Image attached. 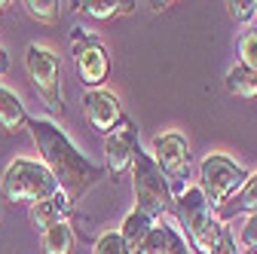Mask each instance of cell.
I'll list each match as a JSON object with an SVG mask.
<instances>
[{"label": "cell", "mask_w": 257, "mask_h": 254, "mask_svg": "<svg viewBox=\"0 0 257 254\" xmlns=\"http://www.w3.org/2000/svg\"><path fill=\"white\" fill-rule=\"evenodd\" d=\"M61 193L49 169L37 160H13L0 178V196L13 205H40Z\"/></svg>", "instance_id": "3957f363"}, {"label": "cell", "mask_w": 257, "mask_h": 254, "mask_svg": "<svg viewBox=\"0 0 257 254\" xmlns=\"http://www.w3.org/2000/svg\"><path fill=\"white\" fill-rule=\"evenodd\" d=\"M227 89L239 98H257V71L245 65H233L227 71Z\"/></svg>", "instance_id": "e0dca14e"}, {"label": "cell", "mask_w": 257, "mask_h": 254, "mask_svg": "<svg viewBox=\"0 0 257 254\" xmlns=\"http://www.w3.org/2000/svg\"><path fill=\"white\" fill-rule=\"evenodd\" d=\"M156 227V220H150L144 211H138V208H132L125 214V220H122V227H119V239H122V245L128 248V254H135V248L144 242V236L150 233Z\"/></svg>", "instance_id": "5bb4252c"}, {"label": "cell", "mask_w": 257, "mask_h": 254, "mask_svg": "<svg viewBox=\"0 0 257 254\" xmlns=\"http://www.w3.org/2000/svg\"><path fill=\"white\" fill-rule=\"evenodd\" d=\"M28 132L40 150V163L55 178L68 202H80L89 190L104 178V166H95L89 156L71 141V135L49 116H28Z\"/></svg>", "instance_id": "6da1fadb"}, {"label": "cell", "mask_w": 257, "mask_h": 254, "mask_svg": "<svg viewBox=\"0 0 257 254\" xmlns=\"http://www.w3.org/2000/svg\"><path fill=\"white\" fill-rule=\"evenodd\" d=\"M132 187H135V208L144 211L150 220H159L175 208L172 187L163 178V172L156 169L153 156L138 147L135 160H132Z\"/></svg>", "instance_id": "277c9868"}, {"label": "cell", "mask_w": 257, "mask_h": 254, "mask_svg": "<svg viewBox=\"0 0 257 254\" xmlns=\"http://www.w3.org/2000/svg\"><path fill=\"white\" fill-rule=\"evenodd\" d=\"M220 217V224L223 220H230V217H236V214H257V172L254 175H248V181H245V187L239 190V193L223 205L220 211H217Z\"/></svg>", "instance_id": "7c38bea8"}, {"label": "cell", "mask_w": 257, "mask_h": 254, "mask_svg": "<svg viewBox=\"0 0 257 254\" xmlns=\"http://www.w3.org/2000/svg\"><path fill=\"white\" fill-rule=\"evenodd\" d=\"M22 7L37 25H55L61 19V7L64 4H58V0H25Z\"/></svg>", "instance_id": "ac0fdd59"}, {"label": "cell", "mask_w": 257, "mask_h": 254, "mask_svg": "<svg viewBox=\"0 0 257 254\" xmlns=\"http://www.w3.org/2000/svg\"><path fill=\"white\" fill-rule=\"evenodd\" d=\"M92 254H128V248L122 245L119 233H101L98 239H95Z\"/></svg>", "instance_id": "44dd1931"}, {"label": "cell", "mask_w": 257, "mask_h": 254, "mask_svg": "<svg viewBox=\"0 0 257 254\" xmlns=\"http://www.w3.org/2000/svg\"><path fill=\"white\" fill-rule=\"evenodd\" d=\"M239 242H242V248H245V251H257V214H251V217L245 220Z\"/></svg>", "instance_id": "cb8c5ba5"}, {"label": "cell", "mask_w": 257, "mask_h": 254, "mask_svg": "<svg viewBox=\"0 0 257 254\" xmlns=\"http://www.w3.org/2000/svg\"><path fill=\"white\" fill-rule=\"evenodd\" d=\"M245 181L248 172L223 153H208L199 166V190L205 202L211 205V211H220L245 187Z\"/></svg>", "instance_id": "8992f818"}, {"label": "cell", "mask_w": 257, "mask_h": 254, "mask_svg": "<svg viewBox=\"0 0 257 254\" xmlns=\"http://www.w3.org/2000/svg\"><path fill=\"white\" fill-rule=\"evenodd\" d=\"M135 7L138 4H132V0H89V4H71V10L86 13L89 19H98V22L128 16V13H135Z\"/></svg>", "instance_id": "9a60e30c"}, {"label": "cell", "mask_w": 257, "mask_h": 254, "mask_svg": "<svg viewBox=\"0 0 257 254\" xmlns=\"http://www.w3.org/2000/svg\"><path fill=\"white\" fill-rule=\"evenodd\" d=\"M25 125H28V113H25L22 98L13 89H7L4 83H0V132L19 135Z\"/></svg>", "instance_id": "8fae6325"}, {"label": "cell", "mask_w": 257, "mask_h": 254, "mask_svg": "<svg viewBox=\"0 0 257 254\" xmlns=\"http://www.w3.org/2000/svg\"><path fill=\"white\" fill-rule=\"evenodd\" d=\"M74 68H77V77L86 83V89H101L104 80L110 77V55L104 49V43L95 37V34H86L83 28H74Z\"/></svg>", "instance_id": "ba28073f"}, {"label": "cell", "mask_w": 257, "mask_h": 254, "mask_svg": "<svg viewBox=\"0 0 257 254\" xmlns=\"http://www.w3.org/2000/svg\"><path fill=\"white\" fill-rule=\"evenodd\" d=\"M74 230L68 220H55L52 227L43 230V251L46 254H71L74 251Z\"/></svg>", "instance_id": "2e32d148"}, {"label": "cell", "mask_w": 257, "mask_h": 254, "mask_svg": "<svg viewBox=\"0 0 257 254\" xmlns=\"http://www.w3.org/2000/svg\"><path fill=\"white\" fill-rule=\"evenodd\" d=\"M83 107H86V119H89V125L98 135H110V132H116L119 125L128 119L125 116V110H122V101L116 98V95L110 92V89H86V95H83Z\"/></svg>", "instance_id": "9c48e42d"}, {"label": "cell", "mask_w": 257, "mask_h": 254, "mask_svg": "<svg viewBox=\"0 0 257 254\" xmlns=\"http://www.w3.org/2000/svg\"><path fill=\"white\" fill-rule=\"evenodd\" d=\"M7 65H10V58H7V49H4V43H0V71H7Z\"/></svg>", "instance_id": "484cf974"}, {"label": "cell", "mask_w": 257, "mask_h": 254, "mask_svg": "<svg viewBox=\"0 0 257 254\" xmlns=\"http://www.w3.org/2000/svg\"><path fill=\"white\" fill-rule=\"evenodd\" d=\"M239 65L257 71V28L245 31V34L239 37Z\"/></svg>", "instance_id": "d6986e66"}, {"label": "cell", "mask_w": 257, "mask_h": 254, "mask_svg": "<svg viewBox=\"0 0 257 254\" xmlns=\"http://www.w3.org/2000/svg\"><path fill=\"white\" fill-rule=\"evenodd\" d=\"M153 163L163 172V178L172 187V196L184 193L187 178H190V144L178 132H159L153 138Z\"/></svg>", "instance_id": "52a82bcc"}, {"label": "cell", "mask_w": 257, "mask_h": 254, "mask_svg": "<svg viewBox=\"0 0 257 254\" xmlns=\"http://www.w3.org/2000/svg\"><path fill=\"white\" fill-rule=\"evenodd\" d=\"M254 16H257V0H254Z\"/></svg>", "instance_id": "4316f807"}, {"label": "cell", "mask_w": 257, "mask_h": 254, "mask_svg": "<svg viewBox=\"0 0 257 254\" xmlns=\"http://www.w3.org/2000/svg\"><path fill=\"white\" fill-rule=\"evenodd\" d=\"M166 227L163 224H156L147 236H144V242L135 248V254H166Z\"/></svg>", "instance_id": "ffe728a7"}, {"label": "cell", "mask_w": 257, "mask_h": 254, "mask_svg": "<svg viewBox=\"0 0 257 254\" xmlns=\"http://www.w3.org/2000/svg\"><path fill=\"white\" fill-rule=\"evenodd\" d=\"M214 254H239V251H236V236L230 233V227L220 230V239H217V245H214Z\"/></svg>", "instance_id": "d4e9b609"}, {"label": "cell", "mask_w": 257, "mask_h": 254, "mask_svg": "<svg viewBox=\"0 0 257 254\" xmlns=\"http://www.w3.org/2000/svg\"><path fill=\"white\" fill-rule=\"evenodd\" d=\"M71 208H74V205L68 202V196H64V193H55L52 199H46V202H40V205H31V224L43 233L46 227L55 224V220H64V214H68Z\"/></svg>", "instance_id": "4fadbf2b"}, {"label": "cell", "mask_w": 257, "mask_h": 254, "mask_svg": "<svg viewBox=\"0 0 257 254\" xmlns=\"http://www.w3.org/2000/svg\"><path fill=\"white\" fill-rule=\"evenodd\" d=\"M166 227V224H163ZM166 254H190V245H187V239L175 230V227H166Z\"/></svg>", "instance_id": "603a6c76"}, {"label": "cell", "mask_w": 257, "mask_h": 254, "mask_svg": "<svg viewBox=\"0 0 257 254\" xmlns=\"http://www.w3.org/2000/svg\"><path fill=\"white\" fill-rule=\"evenodd\" d=\"M4 7H7V4H0V10H4Z\"/></svg>", "instance_id": "83f0119b"}, {"label": "cell", "mask_w": 257, "mask_h": 254, "mask_svg": "<svg viewBox=\"0 0 257 254\" xmlns=\"http://www.w3.org/2000/svg\"><path fill=\"white\" fill-rule=\"evenodd\" d=\"M25 71L34 86L37 98L46 104L52 116L64 113V95H61V55L49 46L28 43L25 49Z\"/></svg>", "instance_id": "5b68a950"}, {"label": "cell", "mask_w": 257, "mask_h": 254, "mask_svg": "<svg viewBox=\"0 0 257 254\" xmlns=\"http://www.w3.org/2000/svg\"><path fill=\"white\" fill-rule=\"evenodd\" d=\"M175 214L184 227L181 236L187 239V245L199 254H214V245L220 239L223 224L214 217V211L205 202L199 187H184V193L175 196Z\"/></svg>", "instance_id": "7a4b0ae2"}, {"label": "cell", "mask_w": 257, "mask_h": 254, "mask_svg": "<svg viewBox=\"0 0 257 254\" xmlns=\"http://www.w3.org/2000/svg\"><path fill=\"white\" fill-rule=\"evenodd\" d=\"M141 141H138V129L132 122H122L116 132H110L104 138V172L116 181L119 175H125L128 169H132V160L138 153Z\"/></svg>", "instance_id": "30bf717a"}, {"label": "cell", "mask_w": 257, "mask_h": 254, "mask_svg": "<svg viewBox=\"0 0 257 254\" xmlns=\"http://www.w3.org/2000/svg\"><path fill=\"white\" fill-rule=\"evenodd\" d=\"M233 22H251L254 19V0H230L227 4Z\"/></svg>", "instance_id": "7402d4cb"}]
</instances>
